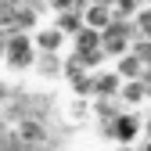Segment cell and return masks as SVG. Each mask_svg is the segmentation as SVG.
Instances as JSON below:
<instances>
[{"label":"cell","mask_w":151,"mask_h":151,"mask_svg":"<svg viewBox=\"0 0 151 151\" xmlns=\"http://www.w3.org/2000/svg\"><path fill=\"white\" fill-rule=\"evenodd\" d=\"M133 22H126V18H115L104 32H101V50L108 54V61L122 58V54H129V47H133Z\"/></svg>","instance_id":"cell-1"},{"label":"cell","mask_w":151,"mask_h":151,"mask_svg":"<svg viewBox=\"0 0 151 151\" xmlns=\"http://www.w3.org/2000/svg\"><path fill=\"white\" fill-rule=\"evenodd\" d=\"M36 58H40V50H36L32 43V32H7V54H4V61L11 68H32Z\"/></svg>","instance_id":"cell-2"},{"label":"cell","mask_w":151,"mask_h":151,"mask_svg":"<svg viewBox=\"0 0 151 151\" xmlns=\"http://www.w3.org/2000/svg\"><path fill=\"white\" fill-rule=\"evenodd\" d=\"M140 133H144V122L133 111H119V115L108 119V137L115 144H133V140H140Z\"/></svg>","instance_id":"cell-3"},{"label":"cell","mask_w":151,"mask_h":151,"mask_svg":"<svg viewBox=\"0 0 151 151\" xmlns=\"http://www.w3.org/2000/svg\"><path fill=\"white\" fill-rule=\"evenodd\" d=\"M122 76L115 68H101V72H93V97L97 101H119V90H122Z\"/></svg>","instance_id":"cell-4"},{"label":"cell","mask_w":151,"mask_h":151,"mask_svg":"<svg viewBox=\"0 0 151 151\" xmlns=\"http://www.w3.org/2000/svg\"><path fill=\"white\" fill-rule=\"evenodd\" d=\"M65 40H68V36L54 25V22H50V25H40V29L32 32V43H36V50H40V54H58Z\"/></svg>","instance_id":"cell-5"},{"label":"cell","mask_w":151,"mask_h":151,"mask_svg":"<svg viewBox=\"0 0 151 151\" xmlns=\"http://www.w3.org/2000/svg\"><path fill=\"white\" fill-rule=\"evenodd\" d=\"M111 22H115V11H111L108 4H86V7H83V25H90V29L104 32Z\"/></svg>","instance_id":"cell-6"},{"label":"cell","mask_w":151,"mask_h":151,"mask_svg":"<svg viewBox=\"0 0 151 151\" xmlns=\"http://www.w3.org/2000/svg\"><path fill=\"white\" fill-rule=\"evenodd\" d=\"M111 68H115L122 79H144V61L137 58L133 50H129V54H122V58H115V61H111Z\"/></svg>","instance_id":"cell-7"},{"label":"cell","mask_w":151,"mask_h":151,"mask_svg":"<svg viewBox=\"0 0 151 151\" xmlns=\"http://www.w3.org/2000/svg\"><path fill=\"white\" fill-rule=\"evenodd\" d=\"M144 97H147V83H144V79H126L122 90H119V101H122L126 108L144 104Z\"/></svg>","instance_id":"cell-8"},{"label":"cell","mask_w":151,"mask_h":151,"mask_svg":"<svg viewBox=\"0 0 151 151\" xmlns=\"http://www.w3.org/2000/svg\"><path fill=\"white\" fill-rule=\"evenodd\" d=\"M40 29V14H36V7L32 4H22L14 11V29L11 32H36Z\"/></svg>","instance_id":"cell-9"},{"label":"cell","mask_w":151,"mask_h":151,"mask_svg":"<svg viewBox=\"0 0 151 151\" xmlns=\"http://www.w3.org/2000/svg\"><path fill=\"white\" fill-rule=\"evenodd\" d=\"M54 25H58L65 36H76L83 29V11L79 7H72V11H61V14H54Z\"/></svg>","instance_id":"cell-10"},{"label":"cell","mask_w":151,"mask_h":151,"mask_svg":"<svg viewBox=\"0 0 151 151\" xmlns=\"http://www.w3.org/2000/svg\"><path fill=\"white\" fill-rule=\"evenodd\" d=\"M72 43H76V54H83V50H97V47H101V32L90 29V25H83L79 32L72 36Z\"/></svg>","instance_id":"cell-11"},{"label":"cell","mask_w":151,"mask_h":151,"mask_svg":"<svg viewBox=\"0 0 151 151\" xmlns=\"http://www.w3.org/2000/svg\"><path fill=\"white\" fill-rule=\"evenodd\" d=\"M72 58L79 61V65H83L86 72H101V65L108 61V54H104V50L97 47V50H83V54H72Z\"/></svg>","instance_id":"cell-12"},{"label":"cell","mask_w":151,"mask_h":151,"mask_svg":"<svg viewBox=\"0 0 151 151\" xmlns=\"http://www.w3.org/2000/svg\"><path fill=\"white\" fill-rule=\"evenodd\" d=\"M133 32L140 36V40H151V7H140L133 14Z\"/></svg>","instance_id":"cell-13"},{"label":"cell","mask_w":151,"mask_h":151,"mask_svg":"<svg viewBox=\"0 0 151 151\" xmlns=\"http://www.w3.org/2000/svg\"><path fill=\"white\" fill-rule=\"evenodd\" d=\"M140 7H144L140 0H111V11H115V18H126V22H133V14H137Z\"/></svg>","instance_id":"cell-14"},{"label":"cell","mask_w":151,"mask_h":151,"mask_svg":"<svg viewBox=\"0 0 151 151\" xmlns=\"http://www.w3.org/2000/svg\"><path fill=\"white\" fill-rule=\"evenodd\" d=\"M14 4H7V0H0V29H4V32H11L14 29Z\"/></svg>","instance_id":"cell-15"},{"label":"cell","mask_w":151,"mask_h":151,"mask_svg":"<svg viewBox=\"0 0 151 151\" xmlns=\"http://www.w3.org/2000/svg\"><path fill=\"white\" fill-rule=\"evenodd\" d=\"M129 50H133L137 58L144 61V68L151 65V40H140V36H133V47H129Z\"/></svg>","instance_id":"cell-16"},{"label":"cell","mask_w":151,"mask_h":151,"mask_svg":"<svg viewBox=\"0 0 151 151\" xmlns=\"http://www.w3.org/2000/svg\"><path fill=\"white\" fill-rule=\"evenodd\" d=\"M47 7L54 11V14H61V11H72V7H79V0H47ZM83 11V7H79Z\"/></svg>","instance_id":"cell-17"},{"label":"cell","mask_w":151,"mask_h":151,"mask_svg":"<svg viewBox=\"0 0 151 151\" xmlns=\"http://www.w3.org/2000/svg\"><path fill=\"white\" fill-rule=\"evenodd\" d=\"M22 137L25 140H40V126L36 122H22Z\"/></svg>","instance_id":"cell-18"},{"label":"cell","mask_w":151,"mask_h":151,"mask_svg":"<svg viewBox=\"0 0 151 151\" xmlns=\"http://www.w3.org/2000/svg\"><path fill=\"white\" fill-rule=\"evenodd\" d=\"M4 54H7V32L0 29V61H4Z\"/></svg>","instance_id":"cell-19"},{"label":"cell","mask_w":151,"mask_h":151,"mask_svg":"<svg viewBox=\"0 0 151 151\" xmlns=\"http://www.w3.org/2000/svg\"><path fill=\"white\" fill-rule=\"evenodd\" d=\"M115 151H140L137 144H115Z\"/></svg>","instance_id":"cell-20"},{"label":"cell","mask_w":151,"mask_h":151,"mask_svg":"<svg viewBox=\"0 0 151 151\" xmlns=\"http://www.w3.org/2000/svg\"><path fill=\"white\" fill-rule=\"evenodd\" d=\"M144 137H151V115L144 119Z\"/></svg>","instance_id":"cell-21"},{"label":"cell","mask_w":151,"mask_h":151,"mask_svg":"<svg viewBox=\"0 0 151 151\" xmlns=\"http://www.w3.org/2000/svg\"><path fill=\"white\" fill-rule=\"evenodd\" d=\"M144 83H147V86H151V65H147V68H144Z\"/></svg>","instance_id":"cell-22"},{"label":"cell","mask_w":151,"mask_h":151,"mask_svg":"<svg viewBox=\"0 0 151 151\" xmlns=\"http://www.w3.org/2000/svg\"><path fill=\"white\" fill-rule=\"evenodd\" d=\"M7 4H14V7H22V4H29V0H7Z\"/></svg>","instance_id":"cell-23"},{"label":"cell","mask_w":151,"mask_h":151,"mask_svg":"<svg viewBox=\"0 0 151 151\" xmlns=\"http://www.w3.org/2000/svg\"><path fill=\"white\" fill-rule=\"evenodd\" d=\"M86 4H108V7H111V0H86Z\"/></svg>","instance_id":"cell-24"},{"label":"cell","mask_w":151,"mask_h":151,"mask_svg":"<svg viewBox=\"0 0 151 151\" xmlns=\"http://www.w3.org/2000/svg\"><path fill=\"white\" fill-rule=\"evenodd\" d=\"M144 151H151V137H147V140H144Z\"/></svg>","instance_id":"cell-25"}]
</instances>
